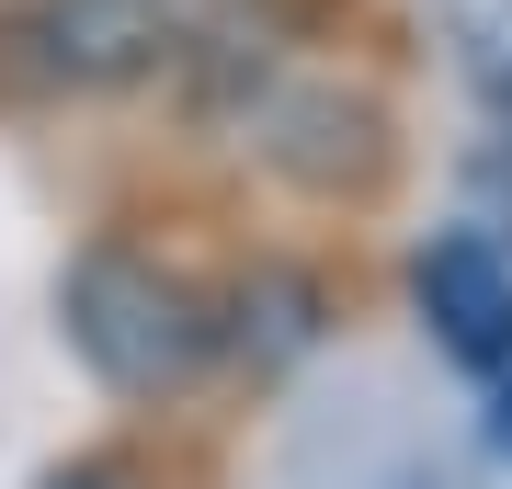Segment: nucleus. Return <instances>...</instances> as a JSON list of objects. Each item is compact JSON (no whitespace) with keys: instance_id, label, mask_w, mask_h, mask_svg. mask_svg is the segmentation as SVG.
Segmentation results:
<instances>
[{"instance_id":"obj_1","label":"nucleus","mask_w":512,"mask_h":489,"mask_svg":"<svg viewBox=\"0 0 512 489\" xmlns=\"http://www.w3.org/2000/svg\"><path fill=\"white\" fill-rule=\"evenodd\" d=\"M57 319H69V353L92 364L114 399H171L217 364V319L183 273L137 262V251H80L69 285H57Z\"/></svg>"},{"instance_id":"obj_2","label":"nucleus","mask_w":512,"mask_h":489,"mask_svg":"<svg viewBox=\"0 0 512 489\" xmlns=\"http://www.w3.org/2000/svg\"><path fill=\"white\" fill-rule=\"evenodd\" d=\"M12 46L69 91H126L171 57V23H160V0H35L12 23Z\"/></svg>"},{"instance_id":"obj_3","label":"nucleus","mask_w":512,"mask_h":489,"mask_svg":"<svg viewBox=\"0 0 512 489\" xmlns=\"http://www.w3.org/2000/svg\"><path fill=\"white\" fill-rule=\"evenodd\" d=\"M421 319H433V342L467 364V376H490V387H512V273H501V251L490 239H433L421 251Z\"/></svg>"},{"instance_id":"obj_4","label":"nucleus","mask_w":512,"mask_h":489,"mask_svg":"<svg viewBox=\"0 0 512 489\" xmlns=\"http://www.w3.org/2000/svg\"><path fill=\"white\" fill-rule=\"evenodd\" d=\"M35 489H148L137 455H69V467H46Z\"/></svg>"}]
</instances>
